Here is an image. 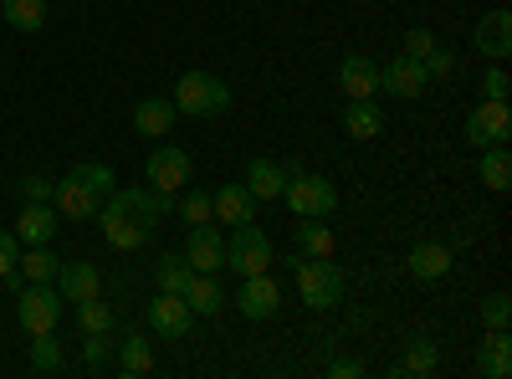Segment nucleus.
Segmentation results:
<instances>
[{
    "mask_svg": "<svg viewBox=\"0 0 512 379\" xmlns=\"http://www.w3.org/2000/svg\"><path fill=\"white\" fill-rule=\"evenodd\" d=\"M292 272H297V292L313 313H328L338 298H344V267L333 257H297L292 251Z\"/></svg>",
    "mask_w": 512,
    "mask_h": 379,
    "instance_id": "f257e3e1",
    "label": "nucleus"
},
{
    "mask_svg": "<svg viewBox=\"0 0 512 379\" xmlns=\"http://www.w3.org/2000/svg\"><path fill=\"white\" fill-rule=\"evenodd\" d=\"M169 103H175V113H190V118H221L231 108V88L216 72H185Z\"/></svg>",
    "mask_w": 512,
    "mask_h": 379,
    "instance_id": "f03ea898",
    "label": "nucleus"
},
{
    "mask_svg": "<svg viewBox=\"0 0 512 379\" xmlns=\"http://www.w3.org/2000/svg\"><path fill=\"white\" fill-rule=\"evenodd\" d=\"M272 262H277V251H272V236H267L262 226H256V221L231 226V236H226V267H231L236 277L272 272Z\"/></svg>",
    "mask_w": 512,
    "mask_h": 379,
    "instance_id": "7ed1b4c3",
    "label": "nucleus"
},
{
    "mask_svg": "<svg viewBox=\"0 0 512 379\" xmlns=\"http://www.w3.org/2000/svg\"><path fill=\"white\" fill-rule=\"evenodd\" d=\"M282 200H287V210H292L297 221H303V216H333L338 190H333V180H323V175H313V170H292Z\"/></svg>",
    "mask_w": 512,
    "mask_h": 379,
    "instance_id": "20e7f679",
    "label": "nucleus"
},
{
    "mask_svg": "<svg viewBox=\"0 0 512 379\" xmlns=\"http://www.w3.org/2000/svg\"><path fill=\"white\" fill-rule=\"evenodd\" d=\"M507 139H512V108H507V98H482L472 113H466V144L492 149V144H507Z\"/></svg>",
    "mask_w": 512,
    "mask_h": 379,
    "instance_id": "39448f33",
    "label": "nucleus"
},
{
    "mask_svg": "<svg viewBox=\"0 0 512 379\" xmlns=\"http://www.w3.org/2000/svg\"><path fill=\"white\" fill-rule=\"evenodd\" d=\"M16 318H21V328L26 333H52L57 328V318H62V292L52 287V282H31V287H21L16 292Z\"/></svg>",
    "mask_w": 512,
    "mask_h": 379,
    "instance_id": "423d86ee",
    "label": "nucleus"
},
{
    "mask_svg": "<svg viewBox=\"0 0 512 379\" xmlns=\"http://www.w3.org/2000/svg\"><path fill=\"white\" fill-rule=\"evenodd\" d=\"M144 175H149V185L154 190H185L190 180H195V164H190V154L180 149V144H159L149 159H144Z\"/></svg>",
    "mask_w": 512,
    "mask_h": 379,
    "instance_id": "0eeeda50",
    "label": "nucleus"
},
{
    "mask_svg": "<svg viewBox=\"0 0 512 379\" xmlns=\"http://www.w3.org/2000/svg\"><path fill=\"white\" fill-rule=\"evenodd\" d=\"M277 308H282V287H277V277H272V272L241 277V287H236V313H241V318L262 323V318H272Z\"/></svg>",
    "mask_w": 512,
    "mask_h": 379,
    "instance_id": "6e6552de",
    "label": "nucleus"
},
{
    "mask_svg": "<svg viewBox=\"0 0 512 379\" xmlns=\"http://www.w3.org/2000/svg\"><path fill=\"white\" fill-rule=\"evenodd\" d=\"M425 88H431V77H425V67L415 57H395L390 67H379V93L384 98L415 103V98H425Z\"/></svg>",
    "mask_w": 512,
    "mask_h": 379,
    "instance_id": "1a4fd4ad",
    "label": "nucleus"
},
{
    "mask_svg": "<svg viewBox=\"0 0 512 379\" xmlns=\"http://www.w3.org/2000/svg\"><path fill=\"white\" fill-rule=\"evenodd\" d=\"M185 262H190V272H221V267H226V231H221L216 221L190 226Z\"/></svg>",
    "mask_w": 512,
    "mask_h": 379,
    "instance_id": "9d476101",
    "label": "nucleus"
},
{
    "mask_svg": "<svg viewBox=\"0 0 512 379\" xmlns=\"http://www.w3.org/2000/svg\"><path fill=\"white\" fill-rule=\"evenodd\" d=\"M190 323H195V313H190V303L180 298V292H159V298L149 303V328L159 333V339H185Z\"/></svg>",
    "mask_w": 512,
    "mask_h": 379,
    "instance_id": "9b49d317",
    "label": "nucleus"
},
{
    "mask_svg": "<svg viewBox=\"0 0 512 379\" xmlns=\"http://www.w3.org/2000/svg\"><path fill=\"white\" fill-rule=\"evenodd\" d=\"M57 236V205L52 200H26L16 216V241L21 246H52Z\"/></svg>",
    "mask_w": 512,
    "mask_h": 379,
    "instance_id": "f8f14e48",
    "label": "nucleus"
},
{
    "mask_svg": "<svg viewBox=\"0 0 512 379\" xmlns=\"http://www.w3.org/2000/svg\"><path fill=\"white\" fill-rule=\"evenodd\" d=\"M472 41H477V52H482L487 62H507V57H512V11H487V16L477 21Z\"/></svg>",
    "mask_w": 512,
    "mask_h": 379,
    "instance_id": "ddd939ff",
    "label": "nucleus"
},
{
    "mask_svg": "<svg viewBox=\"0 0 512 379\" xmlns=\"http://www.w3.org/2000/svg\"><path fill=\"white\" fill-rule=\"evenodd\" d=\"M52 287L62 292V303H88V298H98V292H103V277H98L93 262H62L57 277H52Z\"/></svg>",
    "mask_w": 512,
    "mask_h": 379,
    "instance_id": "4468645a",
    "label": "nucleus"
},
{
    "mask_svg": "<svg viewBox=\"0 0 512 379\" xmlns=\"http://www.w3.org/2000/svg\"><path fill=\"white\" fill-rule=\"evenodd\" d=\"M210 210H216V226H241V221H256V195L241 180H231L210 195Z\"/></svg>",
    "mask_w": 512,
    "mask_h": 379,
    "instance_id": "2eb2a0df",
    "label": "nucleus"
},
{
    "mask_svg": "<svg viewBox=\"0 0 512 379\" xmlns=\"http://www.w3.org/2000/svg\"><path fill=\"white\" fill-rule=\"evenodd\" d=\"M52 205H57V216H72V221H93L98 210H103V195H93L88 185H77L72 175L52 185Z\"/></svg>",
    "mask_w": 512,
    "mask_h": 379,
    "instance_id": "dca6fc26",
    "label": "nucleus"
},
{
    "mask_svg": "<svg viewBox=\"0 0 512 379\" xmlns=\"http://www.w3.org/2000/svg\"><path fill=\"white\" fill-rule=\"evenodd\" d=\"M98 221H103V236H108V246H113V251H144V246H149V231H144L134 216L113 210L108 200H103V210H98Z\"/></svg>",
    "mask_w": 512,
    "mask_h": 379,
    "instance_id": "f3484780",
    "label": "nucleus"
},
{
    "mask_svg": "<svg viewBox=\"0 0 512 379\" xmlns=\"http://www.w3.org/2000/svg\"><path fill=\"white\" fill-rule=\"evenodd\" d=\"M338 88H344V98H379V67L369 57H344L338 62Z\"/></svg>",
    "mask_w": 512,
    "mask_h": 379,
    "instance_id": "a211bd4d",
    "label": "nucleus"
},
{
    "mask_svg": "<svg viewBox=\"0 0 512 379\" xmlns=\"http://www.w3.org/2000/svg\"><path fill=\"white\" fill-rule=\"evenodd\" d=\"M344 134L359 139V144L379 139V134H384V108H379L374 98H349V103H344Z\"/></svg>",
    "mask_w": 512,
    "mask_h": 379,
    "instance_id": "6ab92c4d",
    "label": "nucleus"
},
{
    "mask_svg": "<svg viewBox=\"0 0 512 379\" xmlns=\"http://www.w3.org/2000/svg\"><path fill=\"white\" fill-rule=\"evenodd\" d=\"M405 267H410V277H420V282H441V277L451 272V246H441V241H415L410 257H405Z\"/></svg>",
    "mask_w": 512,
    "mask_h": 379,
    "instance_id": "aec40b11",
    "label": "nucleus"
},
{
    "mask_svg": "<svg viewBox=\"0 0 512 379\" xmlns=\"http://www.w3.org/2000/svg\"><path fill=\"white\" fill-rule=\"evenodd\" d=\"M180 298H185L190 313H200V318H216V313L226 308V292H221L216 272H190V282H185Z\"/></svg>",
    "mask_w": 512,
    "mask_h": 379,
    "instance_id": "412c9836",
    "label": "nucleus"
},
{
    "mask_svg": "<svg viewBox=\"0 0 512 379\" xmlns=\"http://www.w3.org/2000/svg\"><path fill=\"white\" fill-rule=\"evenodd\" d=\"M241 185H246L256 200H282V190H287V164H277V159H251Z\"/></svg>",
    "mask_w": 512,
    "mask_h": 379,
    "instance_id": "4be33fe9",
    "label": "nucleus"
},
{
    "mask_svg": "<svg viewBox=\"0 0 512 379\" xmlns=\"http://www.w3.org/2000/svg\"><path fill=\"white\" fill-rule=\"evenodd\" d=\"M175 118H180V113H175V103H169V98H144V103L134 108V129H139L144 139H164Z\"/></svg>",
    "mask_w": 512,
    "mask_h": 379,
    "instance_id": "5701e85b",
    "label": "nucleus"
},
{
    "mask_svg": "<svg viewBox=\"0 0 512 379\" xmlns=\"http://www.w3.org/2000/svg\"><path fill=\"white\" fill-rule=\"evenodd\" d=\"M436 364H441V344L436 339H410V349H405V359L395 364V374H410V379H425V374H436Z\"/></svg>",
    "mask_w": 512,
    "mask_h": 379,
    "instance_id": "b1692460",
    "label": "nucleus"
},
{
    "mask_svg": "<svg viewBox=\"0 0 512 379\" xmlns=\"http://www.w3.org/2000/svg\"><path fill=\"white\" fill-rule=\"evenodd\" d=\"M333 231L323 226V216H303L297 221V257H333Z\"/></svg>",
    "mask_w": 512,
    "mask_h": 379,
    "instance_id": "393cba45",
    "label": "nucleus"
},
{
    "mask_svg": "<svg viewBox=\"0 0 512 379\" xmlns=\"http://www.w3.org/2000/svg\"><path fill=\"white\" fill-rule=\"evenodd\" d=\"M0 16L16 31H41L47 26V0H0Z\"/></svg>",
    "mask_w": 512,
    "mask_h": 379,
    "instance_id": "a878e982",
    "label": "nucleus"
},
{
    "mask_svg": "<svg viewBox=\"0 0 512 379\" xmlns=\"http://www.w3.org/2000/svg\"><path fill=\"white\" fill-rule=\"evenodd\" d=\"M118 369L123 374H149L154 369V344L144 339V333H128V339L118 344Z\"/></svg>",
    "mask_w": 512,
    "mask_h": 379,
    "instance_id": "bb28decb",
    "label": "nucleus"
},
{
    "mask_svg": "<svg viewBox=\"0 0 512 379\" xmlns=\"http://www.w3.org/2000/svg\"><path fill=\"white\" fill-rule=\"evenodd\" d=\"M21 277L26 282H52L57 277V267H62V257H52V251L47 246H21Z\"/></svg>",
    "mask_w": 512,
    "mask_h": 379,
    "instance_id": "cd10ccee",
    "label": "nucleus"
},
{
    "mask_svg": "<svg viewBox=\"0 0 512 379\" xmlns=\"http://www.w3.org/2000/svg\"><path fill=\"white\" fill-rule=\"evenodd\" d=\"M482 180H487V190H497V195L512 185V154H507V144L482 149Z\"/></svg>",
    "mask_w": 512,
    "mask_h": 379,
    "instance_id": "c85d7f7f",
    "label": "nucleus"
},
{
    "mask_svg": "<svg viewBox=\"0 0 512 379\" xmlns=\"http://www.w3.org/2000/svg\"><path fill=\"white\" fill-rule=\"evenodd\" d=\"M31 369H36V374H57V369H62L57 328H52V333H31Z\"/></svg>",
    "mask_w": 512,
    "mask_h": 379,
    "instance_id": "c756f323",
    "label": "nucleus"
},
{
    "mask_svg": "<svg viewBox=\"0 0 512 379\" xmlns=\"http://www.w3.org/2000/svg\"><path fill=\"white\" fill-rule=\"evenodd\" d=\"M72 180H77V185H88V190H93V195H103V200L118 190V185H113L118 175L108 170V164H98V159H82V164H72Z\"/></svg>",
    "mask_w": 512,
    "mask_h": 379,
    "instance_id": "7c9ffc66",
    "label": "nucleus"
},
{
    "mask_svg": "<svg viewBox=\"0 0 512 379\" xmlns=\"http://www.w3.org/2000/svg\"><path fill=\"white\" fill-rule=\"evenodd\" d=\"M77 328L82 333H113V308L88 298V303H77Z\"/></svg>",
    "mask_w": 512,
    "mask_h": 379,
    "instance_id": "2f4dec72",
    "label": "nucleus"
},
{
    "mask_svg": "<svg viewBox=\"0 0 512 379\" xmlns=\"http://www.w3.org/2000/svg\"><path fill=\"white\" fill-rule=\"evenodd\" d=\"M477 369H482V379H507L512 374V344H482Z\"/></svg>",
    "mask_w": 512,
    "mask_h": 379,
    "instance_id": "473e14b6",
    "label": "nucleus"
},
{
    "mask_svg": "<svg viewBox=\"0 0 512 379\" xmlns=\"http://www.w3.org/2000/svg\"><path fill=\"white\" fill-rule=\"evenodd\" d=\"M190 262L185 257H159V292H185Z\"/></svg>",
    "mask_w": 512,
    "mask_h": 379,
    "instance_id": "72a5a7b5",
    "label": "nucleus"
},
{
    "mask_svg": "<svg viewBox=\"0 0 512 379\" xmlns=\"http://www.w3.org/2000/svg\"><path fill=\"white\" fill-rule=\"evenodd\" d=\"M180 216H185V226L216 221V210H210V195H205V190H185V195H180Z\"/></svg>",
    "mask_w": 512,
    "mask_h": 379,
    "instance_id": "f704fd0d",
    "label": "nucleus"
},
{
    "mask_svg": "<svg viewBox=\"0 0 512 379\" xmlns=\"http://www.w3.org/2000/svg\"><path fill=\"white\" fill-rule=\"evenodd\" d=\"M420 67H425V77H431V82H436V77H451V72H456V52L436 41V47L420 57Z\"/></svg>",
    "mask_w": 512,
    "mask_h": 379,
    "instance_id": "c9c22d12",
    "label": "nucleus"
},
{
    "mask_svg": "<svg viewBox=\"0 0 512 379\" xmlns=\"http://www.w3.org/2000/svg\"><path fill=\"white\" fill-rule=\"evenodd\" d=\"M482 323L487 328H507L512 323V298H507V292H492V298L482 303Z\"/></svg>",
    "mask_w": 512,
    "mask_h": 379,
    "instance_id": "e433bc0d",
    "label": "nucleus"
},
{
    "mask_svg": "<svg viewBox=\"0 0 512 379\" xmlns=\"http://www.w3.org/2000/svg\"><path fill=\"white\" fill-rule=\"evenodd\" d=\"M82 354H88V369H103V364H108V354H113V339H108V333H88Z\"/></svg>",
    "mask_w": 512,
    "mask_h": 379,
    "instance_id": "4c0bfd02",
    "label": "nucleus"
},
{
    "mask_svg": "<svg viewBox=\"0 0 512 379\" xmlns=\"http://www.w3.org/2000/svg\"><path fill=\"white\" fill-rule=\"evenodd\" d=\"M16 195L21 200H52V180L47 175H21L16 180Z\"/></svg>",
    "mask_w": 512,
    "mask_h": 379,
    "instance_id": "58836bf2",
    "label": "nucleus"
},
{
    "mask_svg": "<svg viewBox=\"0 0 512 379\" xmlns=\"http://www.w3.org/2000/svg\"><path fill=\"white\" fill-rule=\"evenodd\" d=\"M431 47H436V36L425 31V26H415V31H405V52H400V57H415V62H420Z\"/></svg>",
    "mask_w": 512,
    "mask_h": 379,
    "instance_id": "ea45409f",
    "label": "nucleus"
},
{
    "mask_svg": "<svg viewBox=\"0 0 512 379\" xmlns=\"http://www.w3.org/2000/svg\"><path fill=\"white\" fill-rule=\"evenodd\" d=\"M16 262H21V241H16V231H0V277H6Z\"/></svg>",
    "mask_w": 512,
    "mask_h": 379,
    "instance_id": "a19ab883",
    "label": "nucleus"
},
{
    "mask_svg": "<svg viewBox=\"0 0 512 379\" xmlns=\"http://www.w3.org/2000/svg\"><path fill=\"white\" fill-rule=\"evenodd\" d=\"M482 93H487V98H507V67H502V62H492V67H487Z\"/></svg>",
    "mask_w": 512,
    "mask_h": 379,
    "instance_id": "79ce46f5",
    "label": "nucleus"
},
{
    "mask_svg": "<svg viewBox=\"0 0 512 379\" xmlns=\"http://www.w3.org/2000/svg\"><path fill=\"white\" fill-rule=\"evenodd\" d=\"M359 374H364L359 359H333V364H328V379H359Z\"/></svg>",
    "mask_w": 512,
    "mask_h": 379,
    "instance_id": "37998d69",
    "label": "nucleus"
}]
</instances>
